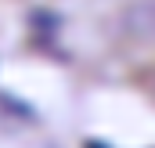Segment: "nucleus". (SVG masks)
<instances>
[{"label": "nucleus", "mask_w": 155, "mask_h": 148, "mask_svg": "<svg viewBox=\"0 0 155 148\" xmlns=\"http://www.w3.org/2000/svg\"><path fill=\"white\" fill-rule=\"evenodd\" d=\"M123 29L130 40H148L155 43V0H137L123 11Z\"/></svg>", "instance_id": "1"}]
</instances>
